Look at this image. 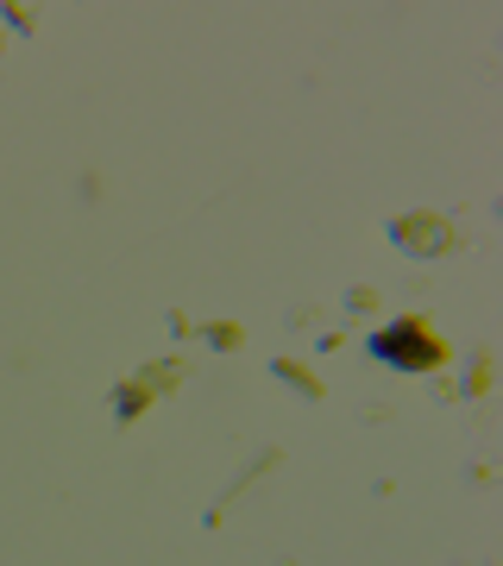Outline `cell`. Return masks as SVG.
<instances>
[{
	"mask_svg": "<svg viewBox=\"0 0 503 566\" xmlns=\"http://www.w3.org/2000/svg\"><path fill=\"white\" fill-rule=\"evenodd\" d=\"M371 359L428 371V365H441V340H434V334H422L416 322H397V327H384V334H371Z\"/></svg>",
	"mask_w": 503,
	"mask_h": 566,
	"instance_id": "cell-1",
	"label": "cell"
}]
</instances>
